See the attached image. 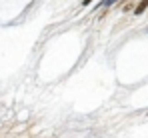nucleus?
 <instances>
[{
  "label": "nucleus",
  "instance_id": "nucleus-2",
  "mask_svg": "<svg viewBox=\"0 0 148 138\" xmlns=\"http://www.w3.org/2000/svg\"><path fill=\"white\" fill-rule=\"evenodd\" d=\"M116 2H120V0H102L96 6H98V8H106V6H112V4H116Z\"/></svg>",
  "mask_w": 148,
  "mask_h": 138
},
{
  "label": "nucleus",
  "instance_id": "nucleus-3",
  "mask_svg": "<svg viewBox=\"0 0 148 138\" xmlns=\"http://www.w3.org/2000/svg\"><path fill=\"white\" fill-rule=\"evenodd\" d=\"M90 2H92V0H82V6H88Z\"/></svg>",
  "mask_w": 148,
  "mask_h": 138
},
{
  "label": "nucleus",
  "instance_id": "nucleus-1",
  "mask_svg": "<svg viewBox=\"0 0 148 138\" xmlns=\"http://www.w3.org/2000/svg\"><path fill=\"white\" fill-rule=\"evenodd\" d=\"M146 8H148V0H140V2H138V6L134 8V14H136V16H140Z\"/></svg>",
  "mask_w": 148,
  "mask_h": 138
}]
</instances>
